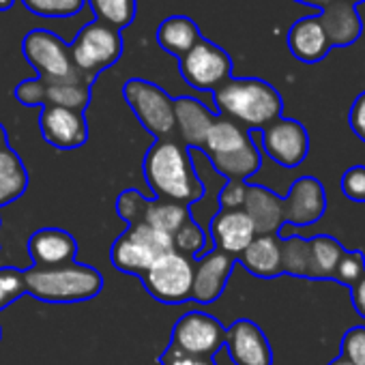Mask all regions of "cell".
<instances>
[{"label":"cell","instance_id":"obj_3","mask_svg":"<svg viewBox=\"0 0 365 365\" xmlns=\"http://www.w3.org/2000/svg\"><path fill=\"white\" fill-rule=\"evenodd\" d=\"M202 150L228 180H245L260 168V153L250 131L226 116H215Z\"/></svg>","mask_w":365,"mask_h":365},{"label":"cell","instance_id":"obj_16","mask_svg":"<svg viewBox=\"0 0 365 365\" xmlns=\"http://www.w3.org/2000/svg\"><path fill=\"white\" fill-rule=\"evenodd\" d=\"M237 258L222 252L213 250L207 256H202L196 267H194V288H192V299L200 303H213L222 297L228 277L232 273Z\"/></svg>","mask_w":365,"mask_h":365},{"label":"cell","instance_id":"obj_8","mask_svg":"<svg viewBox=\"0 0 365 365\" xmlns=\"http://www.w3.org/2000/svg\"><path fill=\"white\" fill-rule=\"evenodd\" d=\"M194 267L196 262L190 256L170 250L150 264L142 275V282L150 297L161 303H185L192 299Z\"/></svg>","mask_w":365,"mask_h":365},{"label":"cell","instance_id":"obj_24","mask_svg":"<svg viewBox=\"0 0 365 365\" xmlns=\"http://www.w3.org/2000/svg\"><path fill=\"white\" fill-rule=\"evenodd\" d=\"M155 37H157V43L161 46V50H165L168 54H172L176 58H182L202 39V33L192 18L170 16L159 24Z\"/></svg>","mask_w":365,"mask_h":365},{"label":"cell","instance_id":"obj_27","mask_svg":"<svg viewBox=\"0 0 365 365\" xmlns=\"http://www.w3.org/2000/svg\"><path fill=\"white\" fill-rule=\"evenodd\" d=\"M29 187V172L16 150L0 153V207L20 198Z\"/></svg>","mask_w":365,"mask_h":365},{"label":"cell","instance_id":"obj_5","mask_svg":"<svg viewBox=\"0 0 365 365\" xmlns=\"http://www.w3.org/2000/svg\"><path fill=\"white\" fill-rule=\"evenodd\" d=\"M22 54L43 82H95L73 65L69 46L50 31H31L22 41Z\"/></svg>","mask_w":365,"mask_h":365},{"label":"cell","instance_id":"obj_38","mask_svg":"<svg viewBox=\"0 0 365 365\" xmlns=\"http://www.w3.org/2000/svg\"><path fill=\"white\" fill-rule=\"evenodd\" d=\"M16 99L22 103V106H29V108H35V106H43V99H46V82L39 80V78H31V80H24L16 86L14 91Z\"/></svg>","mask_w":365,"mask_h":365},{"label":"cell","instance_id":"obj_18","mask_svg":"<svg viewBox=\"0 0 365 365\" xmlns=\"http://www.w3.org/2000/svg\"><path fill=\"white\" fill-rule=\"evenodd\" d=\"M211 237L217 250L237 258L254 241L256 228L243 209H220L211 222Z\"/></svg>","mask_w":365,"mask_h":365},{"label":"cell","instance_id":"obj_42","mask_svg":"<svg viewBox=\"0 0 365 365\" xmlns=\"http://www.w3.org/2000/svg\"><path fill=\"white\" fill-rule=\"evenodd\" d=\"M350 299H352V305H354L356 314H359L361 318H365V273H363V277L350 288Z\"/></svg>","mask_w":365,"mask_h":365},{"label":"cell","instance_id":"obj_37","mask_svg":"<svg viewBox=\"0 0 365 365\" xmlns=\"http://www.w3.org/2000/svg\"><path fill=\"white\" fill-rule=\"evenodd\" d=\"M144 207H146V198H142L135 190H129V192L120 194L118 200H116V211L125 222H129V226L140 224Z\"/></svg>","mask_w":365,"mask_h":365},{"label":"cell","instance_id":"obj_2","mask_svg":"<svg viewBox=\"0 0 365 365\" xmlns=\"http://www.w3.org/2000/svg\"><path fill=\"white\" fill-rule=\"evenodd\" d=\"M222 116L245 129H264L282 116V95L260 78H230L213 93Z\"/></svg>","mask_w":365,"mask_h":365},{"label":"cell","instance_id":"obj_15","mask_svg":"<svg viewBox=\"0 0 365 365\" xmlns=\"http://www.w3.org/2000/svg\"><path fill=\"white\" fill-rule=\"evenodd\" d=\"M226 348L237 365H271L273 352L262 329L252 320H237L226 331Z\"/></svg>","mask_w":365,"mask_h":365},{"label":"cell","instance_id":"obj_21","mask_svg":"<svg viewBox=\"0 0 365 365\" xmlns=\"http://www.w3.org/2000/svg\"><path fill=\"white\" fill-rule=\"evenodd\" d=\"M288 48L297 61L307 63V65L320 63L329 54L331 43L324 35V29L318 16H309L292 24L288 33Z\"/></svg>","mask_w":365,"mask_h":365},{"label":"cell","instance_id":"obj_22","mask_svg":"<svg viewBox=\"0 0 365 365\" xmlns=\"http://www.w3.org/2000/svg\"><path fill=\"white\" fill-rule=\"evenodd\" d=\"M252 275L273 279L282 275V239L277 235H256L254 241L237 256Z\"/></svg>","mask_w":365,"mask_h":365},{"label":"cell","instance_id":"obj_39","mask_svg":"<svg viewBox=\"0 0 365 365\" xmlns=\"http://www.w3.org/2000/svg\"><path fill=\"white\" fill-rule=\"evenodd\" d=\"M161 365H217L213 361V356H200V354H192V352H185L176 346H168L165 352L161 354L159 359Z\"/></svg>","mask_w":365,"mask_h":365},{"label":"cell","instance_id":"obj_9","mask_svg":"<svg viewBox=\"0 0 365 365\" xmlns=\"http://www.w3.org/2000/svg\"><path fill=\"white\" fill-rule=\"evenodd\" d=\"M170 250L172 237L146 224H133L112 245V264L118 271L142 277L150 269V264Z\"/></svg>","mask_w":365,"mask_h":365},{"label":"cell","instance_id":"obj_35","mask_svg":"<svg viewBox=\"0 0 365 365\" xmlns=\"http://www.w3.org/2000/svg\"><path fill=\"white\" fill-rule=\"evenodd\" d=\"M341 356L352 365H365V327H352L344 333Z\"/></svg>","mask_w":365,"mask_h":365},{"label":"cell","instance_id":"obj_45","mask_svg":"<svg viewBox=\"0 0 365 365\" xmlns=\"http://www.w3.org/2000/svg\"><path fill=\"white\" fill-rule=\"evenodd\" d=\"M18 3V0H0V14H5V11H9L14 5Z\"/></svg>","mask_w":365,"mask_h":365},{"label":"cell","instance_id":"obj_40","mask_svg":"<svg viewBox=\"0 0 365 365\" xmlns=\"http://www.w3.org/2000/svg\"><path fill=\"white\" fill-rule=\"evenodd\" d=\"M247 196L245 180H228V185L220 192V207L222 209H243Z\"/></svg>","mask_w":365,"mask_h":365},{"label":"cell","instance_id":"obj_43","mask_svg":"<svg viewBox=\"0 0 365 365\" xmlns=\"http://www.w3.org/2000/svg\"><path fill=\"white\" fill-rule=\"evenodd\" d=\"M297 3H303V5H312V7H327V5H331L333 0H297Z\"/></svg>","mask_w":365,"mask_h":365},{"label":"cell","instance_id":"obj_47","mask_svg":"<svg viewBox=\"0 0 365 365\" xmlns=\"http://www.w3.org/2000/svg\"><path fill=\"white\" fill-rule=\"evenodd\" d=\"M350 3H352V5H356V3H363V0H350Z\"/></svg>","mask_w":365,"mask_h":365},{"label":"cell","instance_id":"obj_46","mask_svg":"<svg viewBox=\"0 0 365 365\" xmlns=\"http://www.w3.org/2000/svg\"><path fill=\"white\" fill-rule=\"evenodd\" d=\"M329 365H352V363H350V361H348L346 356H341V354H337V356H335V359H333V361H331Z\"/></svg>","mask_w":365,"mask_h":365},{"label":"cell","instance_id":"obj_4","mask_svg":"<svg viewBox=\"0 0 365 365\" xmlns=\"http://www.w3.org/2000/svg\"><path fill=\"white\" fill-rule=\"evenodd\" d=\"M26 292L48 303H80L101 292L103 279L99 271L86 264H65L54 269L33 267L24 271Z\"/></svg>","mask_w":365,"mask_h":365},{"label":"cell","instance_id":"obj_10","mask_svg":"<svg viewBox=\"0 0 365 365\" xmlns=\"http://www.w3.org/2000/svg\"><path fill=\"white\" fill-rule=\"evenodd\" d=\"M178 69L182 80L196 91L215 93L232 78V58L224 48L202 37L185 56L178 58Z\"/></svg>","mask_w":365,"mask_h":365},{"label":"cell","instance_id":"obj_33","mask_svg":"<svg viewBox=\"0 0 365 365\" xmlns=\"http://www.w3.org/2000/svg\"><path fill=\"white\" fill-rule=\"evenodd\" d=\"M24 294H26L24 271H18L14 267L0 269V309L11 305L14 301H18Z\"/></svg>","mask_w":365,"mask_h":365},{"label":"cell","instance_id":"obj_32","mask_svg":"<svg viewBox=\"0 0 365 365\" xmlns=\"http://www.w3.org/2000/svg\"><path fill=\"white\" fill-rule=\"evenodd\" d=\"M202 247H205V232L194 220H190L185 226H180L176 230V235L172 237V250L185 254L190 258L200 254Z\"/></svg>","mask_w":365,"mask_h":365},{"label":"cell","instance_id":"obj_23","mask_svg":"<svg viewBox=\"0 0 365 365\" xmlns=\"http://www.w3.org/2000/svg\"><path fill=\"white\" fill-rule=\"evenodd\" d=\"M243 211L254 222L256 235H277L284 226L282 198L260 185H247Z\"/></svg>","mask_w":365,"mask_h":365},{"label":"cell","instance_id":"obj_6","mask_svg":"<svg viewBox=\"0 0 365 365\" xmlns=\"http://www.w3.org/2000/svg\"><path fill=\"white\" fill-rule=\"evenodd\" d=\"M123 33L97 20L82 26L73 43L69 46L73 65L91 78H97L101 71L116 65L123 56Z\"/></svg>","mask_w":365,"mask_h":365},{"label":"cell","instance_id":"obj_31","mask_svg":"<svg viewBox=\"0 0 365 365\" xmlns=\"http://www.w3.org/2000/svg\"><path fill=\"white\" fill-rule=\"evenodd\" d=\"M22 5L39 18H71L84 9L86 0H22Z\"/></svg>","mask_w":365,"mask_h":365},{"label":"cell","instance_id":"obj_28","mask_svg":"<svg viewBox=\"0 0 365 365\" xmlns=\"http://www.w3.org/2000/svg\"><path fill=\"white\" fill-rule=\"evenodd\" d=\"M91 86L86 82H46L43 106H58L84 112L91 103Z\"/></svg>","mask_w":365,"mask_h":365},{"label":"cell","instance_id":"obj_7","mask_svg":"<svg viewBox=\"0 0 365 365\" xmlns=\"http://www.w3.org/2000/svg\"><path fill=\"white\" fill-rule=\"evenodd\" d=\"M123 95L146 131H150L157 140L174 138L176 133L174 99L161 86L148 80L131 78L127 80Z\"/></svg>","mask_w":365,"mask_h":365},{"label":"cell","instance_id":"obj_34","mask_svg":"<svg viewBox=\"0 0 365 365\" xmlns=\"http://www.w3.org/2000/svg\"><path fill=\"white\" fill-rule=\"evenodd\" d=\"M363 273H365V256L361 252H356V250L354 252L346 250L341 260L337 262L333 279L344 284V286H348V288H352L363 277Z\"/></svg>","mask_w":365,"mask_h":365},{"label":"cell","instance_id":"obj_29","mask_svg":"<svg viewBox=\"0 0 365 365\" xmlns=\"http://www.w3.org/2000/svg\"><path fill=\"white\" fill-rule=\"evenodd\" d=\"M86 3L93 9L97 22L112 26L120 33L135 20V0H86Z\"/></svg>","mask_w":365,"mask_h":365},{"label":"cell","instance_id":"obj_11","mask_svg":"<svg viewBox=\"0 0 365 365\" xmlns=\"http://www.w3.org/2000/svg\"><path fill=\"white\" fill-rule=\"evenodd\" d=\"M226 341V329L224 324L202 312H190L172 329V346L200 354V356H215Z\"/></svg>","mask_w":365,"mask_h":365},{"label":"cell","instance_id":"obj_1","mask_svg":"<svg viewBox=\"0 0 365 365\" xmlns=\"http://www.w3.org/2000/svg\"><path fill=\"white\" fill-rule=\"evenodd\" d=\"M144 176L150 192L170 202L194 205L202 198L205 187L194 170L187 146L178 140H157L144 157Z\"/></svg>","mask_w":365,"mask_h":365},{"label":"cell","instance_id":"obj_41","mask_svg":"<svg viewBox=\"0 0 365 365\" xmlns=\"http://www.w3.org/2000/svg\"><path fill=\"white\" fill-rule=\"evenodd\" d=\"M348 125L354 131V135L361 142H365V93H361L354 99V103L350 108V114H348Z\"/></svg>","mask_w":365,"mask_h":365},{"label":"cell","instance_id":"obj_30","mask_svg":"<svg viewBox=\"0 0 365 365\" xmlns=\"http://www.w3.org/2000/svg\"><path fill=\"white\" fill-rule=\"evenodd\" d=\"M309 241L301 237L282 239V273L307 279Z\"/></svg>","mask_w":365,"mask_h":365},{"label":"cell","instance_id":"obj_14","mask_svg":"<svg viewBox=\"0 0 365 365\" xmlns=\"http://www.w3.org/2000/svg\"><path fill=\"white\" fill-rule=\"evenodd\" d=\"M39 125H41V133H43L46 142L56 148H63V150L80 148L88 140L86 118L78 110L43 106Z\"/></svg>","mask_w":365,"mask_h":365},{"label":"cell","instance_id":"obj_12","mask_svg":"<svg viewBox=\"0 0 365 365\" xmlns=\"http://www.w3.org/2000/svg\"><path fill=\"white\" fill-rule=\"evenodd\" d=\"M262 131V148L264 153L284 168H294L305 161L309 153V135L307 129L294 118H277L267 125Z\"/></svg>","mask_w":365,"mask_h":365},{"label":"cell","instance_id":"obj_25","mask_svg":"<svg viewBox=\"0 0 365 365\" xmlns=\"http://www.w3.org/2000/svg\"><path fill=\"white\" fill-rule=\"evenodd\" d=\"M309 241V260H307V279H333L337 262L344 256V245L327 235L307 239Z\"/></svg>","mask_w":365,"mask_h":365},{"label":"cell","instance_id":"obj_26","mask_svg":"<svg viewBox=\"0 0 365 365\" xmlns=\"http://www.w3.org/2000/svg\"><path fill=\"white\" fill-rule=\"evenodd\" d=\"M192 220L190 209L185 205H178V202H170V200H146L144 213L140 224H146L168 237H174L176 230L180 226H185Z\"/></svg>","mask_w":365,"mask_h":365},{"label":"cell","instance_id":"obj_19","mask_svg":"<svg viewBox=\"0 0 365 365\" xmlns=\"http://www.w3.org/2000/svg\"><path fill=\"white\" fill-rule=\"evenodd\" d=\"M174 118H176V133L180 144L202 150L207 133L215 120V114L194 97H176Z\"/></svg>","mask_w":365,"mask_h":365},{"label":"cell","instance_id":"obj_44","mask_svg":"<svg viewBox=\"0 0 365 365\" xmlns=\"http://www.w3.org/2000/svg\"><path fill=\"white\" fill-rule=\"evenodd\" d=\"M5 148H9V144H7V131H5L3 123H0V153H3Z\"/></svg>","mask_w":365,"mask_h":365},{"label":"cell","instance_id":"obj_36","mask_svg":"<svg viewBox=\"0 0 365 365\" xmlns=\"http://www.w3.org/2000/svg\"><path fill=\"white\" fill-rule=\"evenodd\" d=\"M341 192L352 202H365V165H352L344 172Z\"/></svg>","mask_w":365,"mask_h":365},{"label":"cell","instance_id":"obj_17","mask_svg":"<svg viewBox=\"0 0 365 365\" xmlns=\"http://www.w3.org/2000/svg\"><path fill=\"white\" fill-rule=\"evenodd\" d=\"M29 252L39 269L65 267L76 260L78 243L76 239L61 228H41L29 239Z\"/></svg>","mask_w":365,"mask_h":365},{"label":"cell","instance_id":"obj_20","mask_svg":"<svg viewBox=\"0 0 365 365\" xmlns=\"http://www.w3.org/2000/svg\"><path fill=\"white\" fill-rule=\"evenodd\" d=\"M318 20L324 29L331 48L352 46L363 33V22L350 0H333L331 5L322 9Z\"/></svg>","mask_w":365,"mask_h":365},{"label":"cell","instance_id":"obj_13","mask_svg":"<svg viewBox=\"0 0 365 365\" xmlns=\"http://www.w3.org/2000/svg\"><path fill=\"white\" fill-rule=\"evenodd\" d=\"M282 207H284V224L299 226V228L312 226L327 211L324 185L314 176H301L290 185L288 196L282 198Z\"/></svg>","mask_w":365,"mask_h":365}]
</instances>
